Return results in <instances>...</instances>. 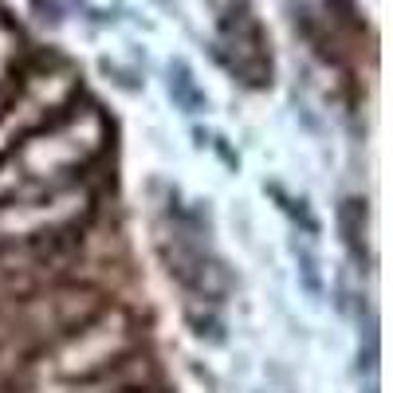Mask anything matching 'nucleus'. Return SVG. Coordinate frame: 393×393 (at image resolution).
Returning <instances> with one entry per match:
<instances>
[{"instance_id": "obj_1", "label": "nucleus", "mask_w": 393, "mask_h": 393, "mask_svg": "<svg viewBox=\"0 0 393 393\" xmlns=\"http://www.w3.org/2000/svg\"><path fill=\"white\" fill-rule=\"evenodd\" d=\"M338 224L342 232H346V248L354 252V260L366 256V244H362V232H366V209H362V201H354V196H346L338 205Z\"/></svg>"}, {"instance_id": "obj_2", "label": "nucleus", "mask_w": 393, "mask_h": 393, "mask_svg": "<svg viewBox=\"0 0 393 393\" xmlns=\"http://www.w3.org/2000/svg\"><path fill=\"white\" fill-rule=\"evenodd\" d=\"M173 71H177V87H181V103H185V106H189V111H196V106H201V94H196V91H193V79H189V71H185V67H181V63H177V67H173Z\"/></svg>"}, {"instance_id": "obj_3", "label": "nucleus", "mask_w": 393, "mask_h": 393, "mask_svg": "<svg viewBox=\"0 0 393 393\" xmlns=\"http://www.w3.org/2000/svg\"><path fill=\"white\" fill-rule=\"evenodd\" d=\"M370 393H374V389H370Z\"/></svg>"}]
</instances>
